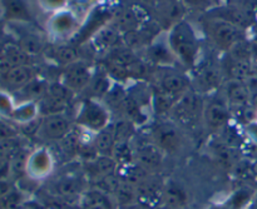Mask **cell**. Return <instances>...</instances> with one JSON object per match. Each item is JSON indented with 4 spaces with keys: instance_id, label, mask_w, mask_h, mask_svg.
I'll return each instance as SVG.
<instances>
[{
    "instance_id": "1",
    "label": "cell",
    "mask_w": 257,
    "mask_h": 209,
    "mask_svg": "<svg viewBox=\"0 0 257 209\" xmlns=\"http://www.w3.org/2000/svg\"><path fill=\"white\" fill-rule=\"evenodd\" d=\"M167 38L180 67L195 69L201 55V39L192 23L182 20L168 30Z\"/></svg>"
},
{
    "instance_id": "2",
    "label": "cell",
    "mask_w": 257,
    "mask_h": 209,
    "mask_svg": "<svg viewBox=\"0 0 257 209\" xmlns=\"http://www.w3.org/2000/svg\"><path fill=\"white\" fill-rule=\"evenodd\" d=\"M206 34L217 50L228 53L242 42V28L230 20L215 15L208 18L203 24Z\"/></svg>"
},
{
    "instance_id": "3",
    "label": "cell",
    "mask_w": 257,
    "mask_h": 209,
    "mask_svg": "<svg viewBox=\"0 0 257 209\" xmlns=\"http://www.w3.org/2000/svg\"><path fill=\"white\" fill-rule=\"evenodd\" d=\"M112 113L109 107L98 98H88L83 100L78 109L75 123L84 132L95 134L112 123Z\"/></svg>"
},
{
    "instance_id": "4",
    "label": "cell",
    "mask_w": 257,
    "mask_h": 209,
    "mask_svg": "<svg viewBox=\"0 0 257 209\" xmlns=\"http://www.w3.org/2000/svg\"><path fill=\"white\" fill-rule=\"evenodd\" d=\"M143 59L147 64L153 65L157 69L180 67L168 43L167 32L160 33L148 44V47L143 50Z\"/></svg>"
},
{
    "instance_id": "5",
    "label": "cell",
    "mask_w": 257,
    "mask_h": 209,
    "mask_svg": "<svg viewBox=\"0 0 257 209\" xmlns=\"http://www.w3.org/2000/svg\"><path fill=\"white\" fill-rule=\"evenodd\" d=\"M152 142L162 150L163 153H177L182 148L183 137L180 127L175 120L163 119L153 127Z\"/></svg>"
},
{
    "instance_id": "6",
    "label": "cell",
    "mask_w": 257,
    "mask_h": 209,
    "mask_svg": "<svg viewBox=\"0 0 257 209\" xmlns=\"http://www.w3.org/2000/svg\"><path fill=\"white\" fill-rule=\"evenodd\" d=\"M73 132L70 118L65 113L43 115L39 119L37 135L47 142H59Z\"/></svg>"
},
{
    "instance_id": "7",
    "label": "cell",
    "mask_w": 257,
    "mask_h": 209,
    "mask_svg": "<svg viewBox=\"0 0 257 209\" xmlns=\"http://www.w3.org/2000/svg\"><path fill=\"white\" fill-rule=\"evenodd\" d=\"M157 89L178 100L185 93L192 89V80L185 72L177 68H161Z\"/></svg>"
},
{
    "instance_id": "8",
    "label": "cell",
    "mask_w": 257,
    "mask_h": 209,
    "mask_svg": "<svg viewBox=\"0 0 257 209\" xmlns=\"http://www.w3.org/2000/svg\"><path fill=\"white\" fill-rule=\"evenodd\" d=\"M153 19L163 32H168L172 27L186 19L188 9L182 0H161L152 8Z\"/></svg>"
},
{
    "instance_id": "9",
    "label": "cell",
    "mask_w": 257,
    "mask_h": 209,
    "mask_svg": "<svg viewBox=\"0 0 257 209\" xmlns=\"http://www.w3.org/2000/svg\"><path fill=\"white\" fill-rule=\"evenodd\" d=\"M203 105L205 102L201 98L200 93L190 89L176 102L170 117L173 118L172 120H180L181 123L188 124L198 118H202Z\"/></svg>"
},
{
    "instance_id": "10",
    "label": "cell",
    "mask_w": 257,
    "mask_h": 209,
    "mask_svg": "<svg viewBox=\"0 0 257 209\" xmlns=\"http://www.w3.org/2000/svg\"><path fill=\"white\" fill-rule=\"evenodd\" d=\"M54 155L49 148L39 147L29 153L25 174L32 180H44L54 172Z\"/></svg>"
},
{
    "instance_id": "11",
    "label": "cell",
    "mask_w": 257,
    "mask_h": 209,
    "mask_svg": "<svg viewBox=\"0 0 257 209\" xmlns=\"http://www.w3.org/2000/svg\"><path fill=\"white\" fill-rule=\"evenodd\" d=\"M231 119V108L225 97L220 99H210L205 102L202 112V122L206 129L211 133L220 132L227 125Z\"/></svg>"
},
{
    "instance_id": "12",
    "label": "cell",
    "mask_w": 257,
    "mask_h": 209,
    "mask_svg": "<svg viewBox=\"0 0 257 209\" xmlns=\"http://www.w3.org/2000/svg\"><path fill=\"white\" fill-rule=\"evenodd\" d=\"M94 79L93 69L84 60H78L68 67L63 68L59 82L64 84L70 92L78 93L87 89Z\"/></svg>"
},
{
    "instance_id": "13",
    "label": "cell",
    "mask_w": 257,
    "mask_h": 209,
    "mask_svg": "<svg viewBox=\"0 0 257 209\" xmlns=\"http://www.w3.org/2000/svg\"><path fill=\"white\" fill-rule=\"evenodd\" d=\"M226 74L222 67L217 64H206L197 69L192 80V89L202 94H211L220 88H222L226 82Z\"/></svg>"
},
{
    "instance_id": "14",
    "label": "cell",
    "mask_w": 257,
    "mask_h": 209,
    "mask_svg": "<svg viewBox=\"0 0 257 209\" xmlns=\"http://www.w3.org/2000/svg\"><path fill=\"white\" fill-rule=\"evenodd\" d=\"M73 94L74 93L70 92L60 82L49 83L47 94L38 102L40 117L55 114V113H65V108L69 104V100Z\"/></svg>"
},
{
    "instance_id": "15",
    "label": "cell",
    "mask_w": 257,
    "mask_h": 209,
    "mask_svg": "<svg viewBox=\"0 0 257 209\" xmlns=\"http://www.w3.org/2000/svg\"><path fill=\"white\" fill-rule=\"evenodd\" d=\"M79 19L70 9L50 14L47 22V32L55 39H67L79 30Z\"/></svg>"
},
{
    "instance_id": "16",
    "label": "cell",
    "mask_w": 257,
    "mask_h": 209,
    "mask_svg": "<svg viewBox=\"0 0 257 209\" xmlns=\"http://www.w3.org/2000/svg\"><path fill=\"white\" fill-rule=\"evenodd\" d=\"M35 77L38 74L33 64L10 68L0 73V89L14 94L29 84Z\"/></svg>"
},
{
    "instance_id": "17",
    "label": "cell",
    "mask_w": 257,
    "mask_h": 209,
    "mask_svg": "<svg viewBox=\"0 0 257 209\" xmlns=\"http://www.w3.org/2000/svg\"><path fill=\"white\" fill-rule=\"evenodd\" d=\"M163 188L165 183L158 179L157 174H151L137 185L138 204L146 209H155L163 204Z\"/></svg>"
},
{
    "instance_id": "18",
    "label": "cell",
    "mask_w": 257,
    "mask_h": 209,
    "mask_svg": "<svg viewBox=\"0 0 257 209\" xmlns=\"http://www.w3.org/2000/svg\"><path fill=\"white\" fill-rule=\"evenodd\" d=\"M30 24H23V29L15 33L14 42L23 49V52L29 55L32 59L42 57L47 52V42L39 32L34 29H28Z\"/></svg>"
},
{
    "instance_id": "19",
    "label": "cell",
    "mask_w": 257,
    "mask_h": 209,
    "mask_svg": "<svg viewBox=\"0 0 257 209\" xmlns=\"http://www.w3.org/2000/svg\"><path fill=\"white\" fill-rule=\"evenodd\" d=\"M165 153L151 140L135 147V160L151 174H157L163 164Z\"/></svg>"
},
{
    "instance_id": "20",
    "label": "cell",
    "mask_w": 257,
    "mask_h": 209,
    "mask_svg": "<svg viewBox=\"0 0 257 209\" xmlns=\"http://www.w3.org/2000/svg\"><path fill=\"white\" fill-rule=\"evenodd\" d=\"M93 50L102 54H108L110 50L123 45L122 34L109 23L103 25L89 38Z\"/></svg>"
},
{
    "instance_id": "21",
    "label": "cell",
    "mask_w": 257,
    "mask_h": 209,
    "mask_svg": "<svg viewBox=\"0 0 257 209\" xmlns=\"http://www.w3.org/2000/svg\"><path fill=\"white\" fill-rule=\"evenodd\" d=\"M2 19L8 24L10 23H23L32 24L33 13L27 0H0Z\"/></svg>"
},
{
    "instance_id": "22",
    "label": "cell",
    "mask_w": 257,
    "mask_h": 209,
    "mask_svg": "<svg viewBox=\"0 0 257 209\" xmlns=\"http://www.w3.org/2000/svg\"><path fill=\"white\" fill-rule=\"evenodd\" d=\"M230 59L225 65H221L227 79L247 82L252 77V62L248 54H236L230 52Z\"/></svg>"
},
{
    "instance_id": "23",
    "label": "cell",
    "mask_w": 257,
    "mask_h": 209,
    "mask_svg": "<svg viewBox=\"0 0 257 209\" xmlns=\"http://www.w3.org/2000/svg\"><path fill=\"white\" fill-rule=\"evenodd\" d=\"M223 97L230 108H246L250 104L251 90L246 82L236 79H226L222 85Z\"/></svg>"
},
{
    "instance_id": "24",
    "label": "cell",
    "mask_w": 257,
    "mask_h": 209,
    "mask_svg": "<svg viewBox=\"0 0 257 209\" xmlns=\"http://www.w3.org/2000/svg\"><path fill=\"white\" fill-rule=\"evenodd\" d=\"M33 59L23 52L22 48L12 40L0 45V73L20 65H32Z\"/></svg>"
},
{
    "instance_id": "25",
    "label": "cell",
    "mask_w": 257,
    "mask_h": 209,
    "mask_svg": "<svg viewBox=\"0 0 257 209\" xmlns=\"http://www.w3.org/2000/svg\"><path fill=\"white\" fill-rule=\"evenodd\" d=\"M137 9V7L122 8V9L118 10V12L113 15L109 24L112 25L113 28H115L120 34H124V33L131 32V30L138 29V28L142 27L145 23H147L148 19H145V18L141 15V13H138Z\"/></svg>"
},
{
    "instance_id": "26",
    "label": "cell",
    "mask_w": 257,
    "mask_h": 209,
    "mask_svg": "<svg viewBox=\"0 0 257 209\" xmlns=\"http://www.w3.org/2000/svg\"><path fill=\"white\" fill-rule=\"evenodd\" d=\"M117 169L118 164L112 155H97L93 159L85 162V172L92 180L115 174Z\"/></svg>"
},
{
    "instance_id": "27",
    "label": "cell",
    "mask_w": 257,
    "mask_h": 209,
    "mask_svg": "<svg viewBox=\"0 0 257 209\" xmlns=\"http://www.w3.org/2000/svg\"><path fill=\"white\" fill-rule=\"evenodd\" d=\"M49 83L48 80L43 79V78L35 77L32 82L28 85H25L22 90L14 93L13 97L17 104L19 103H38L48 92L49 88Z\"/></svg>"
},
{
    "instance_id": "28",
    "label": "cell",
    "mask_w": 257,
    "mask_h": 209,
    "mask_svg": "<svg viewBox=\"0 0 257 209\" xmlns=\"http://www.w3.org/2000/svg\"><path fill=\"white\" fill-rule=\"evenodd\" d=\"M44 55H48L53 63L63 68L80 60V55L77 48L72 44H67V43H60L50 49L48 48Z\"/></svg>"
},
{
    "instance_id": "29",
    "label": "cell",
    "mask_w": 257,
    "mask_h": 209,
    "mask_svg": "<svg viewBox=\"0 0 257 209\" xmlns=\"http://www.w3.org/2000/svg\"><path fill=\"white\" fill-rule=\"evenodd\" d=\"M82 207L87 209H117L112 195L93 187L82 193Z\"/></svg>"
},
{
    "instance_id": "30",
    "label": "cell",
    "mask_w": 257,
    "mask_h": 209,
    "mask_svg": "<svg viewBox=\"0 0 257 209\" xmlns=\"http://www.w3.org/2000/svg\"><path fill=\"white\" fill-rule=\"evenodd\" d=\"M115 143H117L115 124L110 123L104 129L95 133L92 144L98 155H112Z\"/></svg>"
},
{
    "instance_id": "31",
    "label": "cell",
    "mask_w": 257,
    "mask_h": 209,
    "mask_svg": "<svg viewBox=\"0 0 257 209\" xmlns=\"http://www.w3.org/2000/svg\"><path fill=\"white\" fill-rule=\"evenodd\" d=\"M188 203L186 189L176 182L165 183L163 188V204L172 209H185Z\"/></svg>"
},
{
    "instance_id": "32",
    "label": "cell",
    "mask_w": 257,
    "mask_h": 209,
    "mask_svg": "<svg viewBox=\"0 0 257 209\" xmlns=\"http://www.w3.org/2000/svg\"><path fill=\"white\" fill-rule=\"evenodd\" d=\"M115 174L123 182L130 183V184L137 187L138 184H141L143 180L150 177L151 173L147 172L143 167H141L136 160H133V162L127 163V164L118 165V169Z\"/></svg>"
},
{
    "instance_id": "33",
    "label": "cell",
    "mask_w": 257,
    "mask_h": 209,
    "mask_svg": "<svg viewBox=\"0 0 257 209\" xmlns=\"http://www.w3.org/2000/svg\"><path fill=\"white\" fill-rule=\"evenodd\" d=\"M40 118L39 105L38 103H19L15 105L9 119L18 123L19 125L29 124Z\"/></svg>"
},
{
    "instance_id": "34",
    "label": "cell",
    "mask_w": 257,
    "mask_h": 209,
    "mask_svg": "<svg viewBox=\"0 0 257 209\" xmlns=\"http://www.w3.org/2000/svg\"><path fill=\"white\" fill-rule=\"evenodd\" d=\"M80 188H82V180L74 175H64V177L58 178L53 183V189L55 194L64 198L74 197L80 192Z\"/></svg>"
},
{
    "instance_id": "35",
    "label": "cell",
    "mask_w": 257,
    "mask_h": 209,
    "mask_svg": "<svg viewBox=\"0 0 257 209\" xmlns=\"http://www.w3.org/2000/svg\"><path fill=\"white\" fill-rule=\"evenodd\" d=\"M112 198L114 199L117 209L136 204V203H138L137 187L120 180L119 185L117 187L115 192L113 193Z\"/></svg>"
},
{
    "instance_id": "36",
    "label": "cell",
    "mask_w": 257,
    "mask_h": 209,
    "mask_svg": "<svg viewBox=\"0 0 257 209\" xmlns=\"http://www.w3.org/2000/svg\"><path fill=\"white\" fill-rule=\"evenodd\" d=\"M112 157L118 165L133 162L135 160V147H132L131 140H117L112 152Z\"/></svg>"
},
{
    "instance_id": "37",
    "label": "cell",
    "mask_w": 257,
    "mask_h": 209,
    "mask_svg": "<svg viewBox=\"0 0 257 209\" xmlns=\"http://www.w3.org/2000/svg\"><path fill=\"white\" fill-rule=\"evenodd\" d=\"M29 153L24 149H18L15 150L12 154V157L8 160V168H9V173L13 175H19L24 173L25 174V168H27L28 157Z\"/></svg>"
},
{
    "instance_id": "38",
    "label": "cell",
    "mask_w": 257,
    "mask_h": 209,
    "mask_svg": "<svg viewBox=\"0 0 257 209\" xmlns=\"http://www.w3.org/2000/svg\"><path fill=\"white\" fill-rule=\"evenodd\" d=\"M15 105L17 103H15L13 94L0 89V117L3 119H9Z\"/></svg>"
},
{
    "instance_id": "39",
    "label": "cell",
    "mask_w": 257,
    "mask_h": 209,
    "mask_svg": "<svg viewBox=\"0 0 257 209\" xmlns=\"http://www.w3.org/2000/svg\"><path fill=\"white\" fill-rule=\"evenodd\" d=\"M38 7L45 13L54 14V13L60 12V10L68 9L69 0H37Z\"/></svg>"
},
{
    "instance_id": "40",
    "label": "cell",
    "mask_w": 257,
    "mask_h": 209,
    "mask_svg": "<svg viewBox=\"0 0 257 209\" xmlns=\"http://www.w3.org/2000/svg\"><path fill=\"white\" fill-rule=\"evenodd\" d=\"M182 3L187 7L188 10H206L211 5V0H182Z\"/></svg>"
},
{
    "instance_id": "41",
    "label": "cell",
    "mask_w": 257,
    "mask_h": 209,
    "mask_svg": "<svg viewBox=\"0 0 257 209\" xmlns=\"http://www.w3.org/2000/svg\"><path fill=\"white\" fill-rule=\"evenodd\" d=\"M12 183L8 178H0V199L12 192Z\"/></svg>"
},
{
    "instance_id": "42",
    "label": "cell",
    "mask_w": 257,
    "mask_h": 209,
    "mask_svg": "<svg viewBox=\"0 0 257 209\" xmlns=\"http://www.w3.org/2000/svg\"><path fill=\"white\" fill-rule=\"evenodd\" d=\"M246 130H247L248 135H250L251 138H252V140H255L257 142V122H250L247 124V127H246Z\"/></svg>"
},
{
    "instance_id": "43",
    "label": "cell",
    "mask_w": 257,
    "mask_h": 209,
    "mask_svg": "<svg viewBox=\"0 0 257 209\" xmlns=\"http://www.w3.org/2000/svg\"><path fill=\"white\" fill-rule=\"evenodd\" d=\"M246 209H257V192L253 194V197L251 198L250 203H248Z\"/></svg>"
},
{
    "instance_id": "44",
    "label": "cell",
    "mask_w": 257,
    "mask_h": 209,
    "mask_svg": "<svg viewBox=\"0 0 257 209\" xmlns=\"http://www.w3.org/2000/svg\"><path fill=\"white\" fill-rule=\"evenodd\" d=\"M207 209H232L228 204L226 203H221V204H213L211 207H208Z\"/></svg>"
},
{
    "instance_id": "45",
    "label": "cell",
    "mask_w": 257,
    "mask_h": 209,
    "mask_svg": "<svg viewBox=\"0 0 257 209\" xmlns=\"http://www.w3.org/2000/svg\"><path fill=\"white\" fill-rule=\"evenodd\" d=\"M118 209H146V208H145V207H142V205H141V204H138V203H136V204L128 205V207L118 208Z\"/></svg>"
},
{
    "instance_id": "46",
    "label": "cell",
    "mask_w": 257,
    "mask_h": 209,
    "mask_svg": "<svg viewBox=\"0 0 257 209\" xmlns=\"http://www.w3.org/2000/svg\"><path fill=\"white\" fill-rule=\"evenodd\" d=\"M143 2L146 3V4L148 5V7H151V8H153L155 7L156 4H158V3L161 2V0H143Z\"/></svg>"
},
{
    "instance_id": "47",
    "label": "cell",
    "mask_w": 257,
    "mask_h": 209,
    "mask_svg": "<svg viewBox=\"0 0 257 209\" xmlns=\"http://www.w3.org/2000/svg\"><path fill=\"white\" fill-rule=\"evenodd\" d=\"M155 209H172V208L167 207V205H165V204H161V205H158V207L155 208Z\"/></svg>"
}]
</instances>
